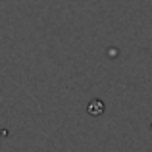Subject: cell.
<instances>
[{"label":"cell","instance_id":"6da1fadb","mask_svg":"<svg viewBox=\"0 0 152 152\" xmlns=\"http://www.w3.org/2000/svg\"><path fill=\"white\" fill-rule=\"evenodd\" d=\"M89 112H91V114H102V112H104L102 100H93L89 104Z\"/></svg>","mask_w":152,"mask_h":152}]
</instances>
